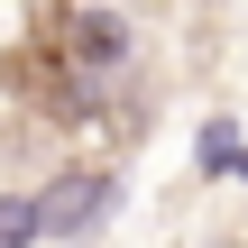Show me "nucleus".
Masks as SVG:
<instances>
[{
    "instance_id": "7ed1b4c3",
    "label": "nucleus",
    "mask_w": 248,
    "mask_h": 248,
    "mask_svg": "<svg viewBox=\"0 0 248 248\" xmlns=\"http://www.w3.org/2000/svg\"><path fill=\"white\" fill-rule=\"evenodd\" d=\"M37 239V202L28 193H0V248H28Z\"/></svg>"
},
{
    "instance_id": "20e7f679",
    "label": "nucleus",
    "mask_w": 248,
    "mask_h": 248,
    "mask_svg": "<svg viewBox=\"0 0 248 248\" xmlns=\"http://www.w3.org/2000/svg\"><path fill=\"white\" fill-rule=\"evenodd\" d=\"M193 156H202V175H230V156H239V129H221V120H212Z\"/></svg>"
},
{
    "instance_id": "f03ea898",
    "label": "nucleus",
    "mask_w": 248,
    "mask_h": 248,
    "mask_svg": "<svg viewBox=\"0 0 248 248\" xmlns=\"http://www.w3.org/2000/svg\"><path fill=\"white\" fill-rule=\"evenodd\" d=\"M74 46H83L92 64H120V55H129V28H120V18H74Z\"/></svg>"
},
{
    "instance_id": "f257e3e1",
    "label": "nucleus",
    "mask_w": 248,
    "mask_h": 248,
    "mask_svg": "<svg viewBox=\"0 0 248 248\" xmlns=\"http://www.w3.org/2000/svg\"><path fill=\"white\" fill-rule=\"evenodd\" d=\"M110 202H120L110 175H64V184L37 193V239H83V230H101Z\"/></svg>"
}]
</instances>
